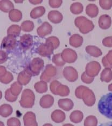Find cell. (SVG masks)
Returning <instances> with one entry per match:
<instances>
[{
  "label": "cell",
  "mask_w": 112,
  "mask_h": 126,
  "mask_svg": "<svg viewBox=\"0 0 112 126\" xmlns=\"http://www.w3.org/2000/svg\"><path fill=\"white\" fill-rule=\"evenodd\" d=\"M99 113L109 119L112 120V93L102 95L97 104Z\"/></svg>",
  "instance_id": "cell-1"
},
{
  "label": "cell",
  "mask_w": 112,
  "mask_h": 126,
  "mask_svg": "<svg viewBox=\"0 0 112 126\" xmlns=\"http://www.w3.org/2000/svg\"><path fill=\"white\" fill-rule=\"evenodd\" d=\"M4 51L0 50V64L5 62L7 59V55Z\"/></svg>",
  "instance_id": "cell-2"
},
{
  "label": "cell",
  "mask_w": 112,
  "mask_h": 126,
  "mask_svg": "<svg viewBox=\"0 0 112 126\" xmlns=\"http://www.w3.org/2000/svg\"><path fill=\"white\" fill-rule=\"evenodd\" d=\"M99 126H112V122L102 123V124H100Z\"/></svg>",
  "instance_id": "cell-3"
}]
</instances>
